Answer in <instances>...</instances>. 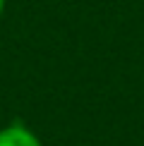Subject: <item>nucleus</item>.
Masks as SVG:
<instances>
[{"mask_svg":"<svg viewBox=\"0 0 144 146\" xmlns=\"http://www.w3.org/2000/svg\"><path fill=\"white\" fill-rule=\"evenodd\" d=\"M0 146H43L36 132L22 120H12L10 125L0 127Z\"/></svg>","mask_w":144,"mask_h":146,"instance_id":"f257e3e1","label":"nucleus"},{"mask_svg":"<svg viewBox=\"0 0 144 146\" xmlns=\"http://www.w3.org/2000/svg\"><path fill=\"white\" fill-rule=\"evenodd\" d=\"M5 5H7V0H0V17H3V12H5Z\"/></svg>","mask_w":144,"mask_h":146,"instance_id":"f03ea898","label":"nucleus"}]
</instances>
